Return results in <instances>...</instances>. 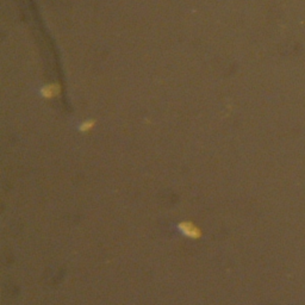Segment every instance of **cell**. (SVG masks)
Instances as JSON below:
<instances>
[{
  "instance_id": "cell-1",
  "label": "cell",
  "mask_w": 305,
  "mask_h": 305,
  "mask_svg": "<svg viewBox=\"0 0 305 305\" xmlns=\"http://www.w3.org/2000/svg\"><path fill=\"white\" fill-rule=\"evenodd\" d=\"M178 228L185 236L190 237V239L197 240V239H199L200 236H202V231H200V229L198 228V226L195 225L194 223L190 222V221H185V222H181L178 225Z\"/></svg>"
}]
</instances>
